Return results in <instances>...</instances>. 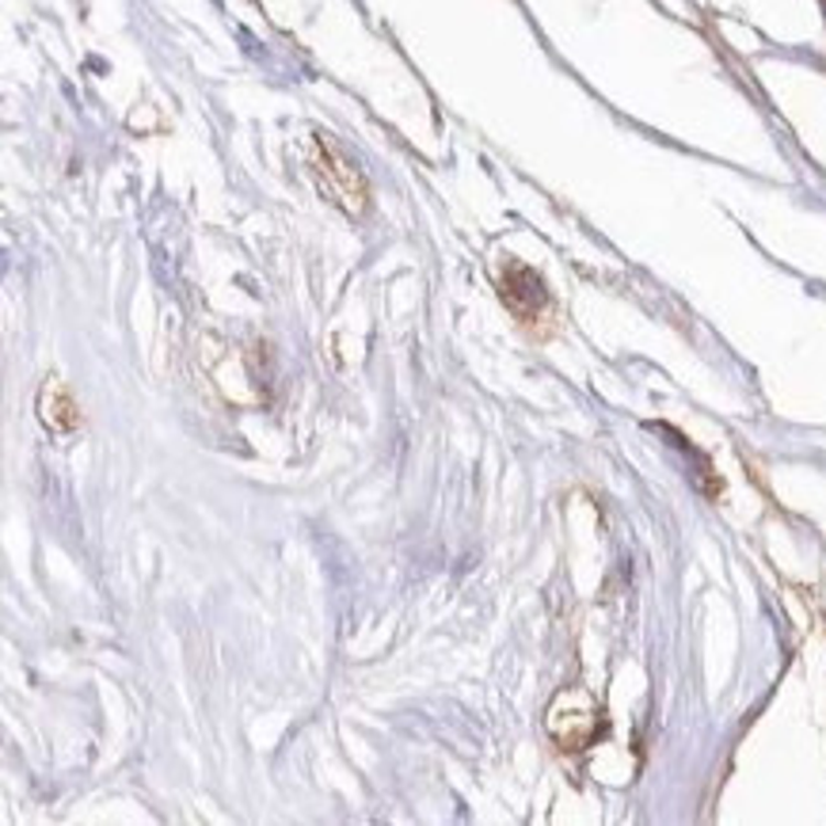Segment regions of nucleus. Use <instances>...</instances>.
Segmentation results:
<instances>
[{"mask_svg":"<svg viewBox=\"0 0 826 826\" xmlns=\"http://www.w3.org/2000/svg\"><path fill=\"white\" fill-rule=\"evenodd\" d=\"M503 301H507L518 317L530 320L533 312L544 305V286L537 283L526 267H515V278H503Z\"/></svg>","mask_w":826,"mask_h":826,"instance_id":"1","label":"nucleus"},{"mask_svg":"<svg viewBox=\"0 0 826 826\" xmlns=\"http://www.w3.org/2000/svg\"><path fill=\"white\" fill-rule=\"evenodd\" d=\"M38 411H43V423L54 427V431H73L80 423V408L57 382H49L43 396H38Z\"/></svg>","mask_w":826,"mask_h":826,"instance_id":"2","label":"nucleus"}]
</instances>
